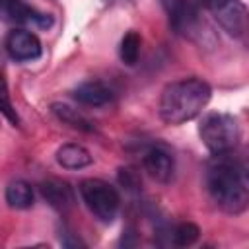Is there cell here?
<instances>
[{
	"label": "cell",
	"mask_w": 249,
	"mask_h": 249,
	"mask_svg": "<svg viewBox=\"0 0 249 249\" xmlns=\"http://www.w3.org/2000/svg\"><path fill=\"white\" fill-rule=\"evenodd\" d=\"M0 19L37 29H49L53 25V16L39 12L25 0H0Z\"/></svg>",
	"instance_id": "cell-7"
},
{
	"label": "cell",
	"mask_w": 249,
	"mask_h": 249,
	"mask_svg": "<svg viewBox=\"0 0 249 249\" xmlns=\"http://www.w3.org/2000/svg\"><path fill=\"white\" fill-rule=\"evenodd\" d=\"M78 191H80L84 204L93 214V218H97L103 224H111L117 218V212L121 206V196L111 183H107L103 179L89 177V179L80 181Z\"/></svg>",
	"instance_id": "cell-4"
},
{
	"label": "cell",
	"mask_w": 249,
	"mask_h": 249,
	"mask_svg": "<svg viewBox=\"0 0 249 249\" xmlns=\"http://www.w3.org/2000/svg\"><path fill=\"white\" fill-rule=\"evenodd\" d=\"M206 189L210 198L228 214H241L249 204V177L243 160L233 152L214 154L206 167Z\"/></svg>",
	"instance_id": "cell-1"
},
{
	"label": "cell",
	"mask_w": 249,
	"mask_h": 249,
	"mask_svg": "<svg viewBox=\"0 0 249 249\" xmlns=\"http://www.w3.org/2000/svg\"><path fill=\"white\" fill-rule=\"evenodd\" d=\"M0 113L14 124L18 126L19 124V117L14 109V103H12V97H10V89H8V84H6V78L0 70Z\"/></svg>",
	"instance_id": "cell-17"
},
{
	"label": "cell",
	"mask_w": 249,
	"mask_h": 249,
	"mask_svg": "<svg viewBox=\"0 0 249 249\" xmlns=\"http://www.w3.org/2000/svg\"><path fill=\"white\" fill-rule=\"evenodd\" d=\"M212 97V88L200 78H183L163 88L160 95V119L165 124H183L202 113Z\"/></svg>",
	"instance_id": "cell-2"
},
{
	"label": "cell",
	"mask_w": 249,
	"mask_h": 249,
	"mask_svg": "<svg viewBox=\"0 0 249 249\" xmlns=\"http://www.w3.org/2000/svg\"><path fill=\"white\" fill-rule=\"evenodd\" d=\"M160 4L165 10L169 25L173 27L175 33L202 43L204 21L200 19V12L195 2H191V0H160Z\"/></svg>",
	"instance_id": "cell-5"
},
{
	"label": "cell",
	"mask_w": 249,
	"mask_h": 249,
	"mask_svg": "<svg viewBox=\"0 0 249 249\" xmlns=\"http://www.w3.org/2000/svg\"><path fill=\"white\" fill-rule=\"evenodd\" d=\"M103 2H107V4H117V2H128V0H103Z\"/></svg>",
	"instance_id": "cell-18"
},
{
	"label": "cell",
	"mask_w": 249,
	"mask_h": 249,
	"mask_svg": "<svg viewBox=\"0 0 249 249\" xmlns=\"http://www.w3.org/2000/svg\"><path fill=\"white\" fill-rule=\"evenodd\" d=\"M72 97L78 103L88 105V107H103V105L113 101L115 93L107 84H103L99 80H88V82H82L80 86L74 88Z\"/></svg>",
	"instance_id": "cell-10"
},
{
	"label": "cell",
	"mask_w": 249,
	"mask_h": 249,
	"mask_svg": "<svg viewBox=\"0 0 249 249\" xmlns=\"http://www.w3.org/2000/svg\"><path fill=\"white\" fill-rule=\"evenodd\" d=\"M142 165L148 171V175L160 183H169L175 171V160L171 152L163 146H152L144 152Z\"/></svg>",
	"instance_id": "cell-9"
},
{
	"label": "cell",
	"mask_w": 249,
	"mask_h": 249,
	"mask_svg": "<svg viewBox=\"0 0 249 249\" xmlns=\"http://www.w3.org/2000/svg\"><path fill=\"white\" fill-rule=\"evenodd\" d=\"M198 136L212 154L233 152L241 140V126L233 115L208 113L198 123Z\"/></svg>",
	"instance_id": "cell-3"
},
{
	"label": "cell",
	"mask_w": 249,
	"mask_h": 249,
	"mask_svg": "<svg viewBox=\"0 0 249 249\" xmlns=\"http://www.w3.org/2000/svg\"><path fill=\"white\" fill-rule=\"evenodd\" d=\"M198 237H200V228L193 222H181L169 233V239L175 247H189V245L196 243Z\"/></svg>",
	"instance_id": "cell-16"
},
{
	"label": "cell",
	"mask_w": 249,
	"mask_h": 249,
	"mask_svg": "<svg viewBox=\"0 0 249 249\" xmlns=\"http://www.w3.org/2000/svg\"><path fill=\"white\" fill-rule=\"evenodd\" d=\"M140 47H142L140 33L134 31V29L126 31L124 37L121 39V45H119V56H121V60L126 66H134L138 62V56H140Z\"/></svg>",
	"instance_id": "cell-15"
},
{
	"label": "cell",
	"mask_w": 249,
	"mask_h": 249,
	"mask_svg": "<svg viewBox=\"0 0 249 249\" xmlns=\"http://www.w3.org/2000/svg\"><path fill=\"white\" fill-rule=\"evenodd\" d=\"M56 163L64 169H84L93 163V156L82 144L68 142L56 150Z\"/></svg>",
	"instance_id": "cell-12"
},
{
	"label": "cell",
	"mask_w": 249,
	"mask_h": 249,
	"mask_svg": "<svg viewBox=\"0 0 249 249\" xmlns=\"http://www.w3.org/2000/svg\"><path fill=\"white\" fill-rule=\"evenodd\" d=\"M6 202L10 208L25 210L33 206V189L27 181L16 179L6 187Z\"/></svg>",
	"instance_id": "cell-13"
},
{
	"label": "cell",
	"mask_w": 249,
	"mask_h": 249,
	"mask_svg": "<svg viewBox=\"0 0 249 249\" xmlns=\"http://www.w3.org/2000/svg\"><path fill=\"white\" fill-rule=\"evenodd\" d=\"M218 25L233 37H243L247 29V10L241 0H200Z\"/></svg>",
	"instance_id": "cell-6"
},
{
	"label": "cell",
	"mask_w": 249,
	"mask_h": 249,
	"mask_svg": "<svg viewBox=\"0 0 249 249\" xmlns=\"http://www.w3.org/2000/svg\"><path fill=\"white\" fill-rule=\"evenodd\" d=\"M8 54L14 60L27 62V60H37L43 54V45L39 37L31 29H14L6 35L4 43Z\"/></svg>",
	"instance_id": "cell-8"
},
{
	"label": "cell",
	"mask_w": 249,
	"mask_h": 249,
	"mask_svg": "<svg viewBox=\"0 0 249 249\" xmlns=\"http://www.w3.org/2000/svg\"><path fill=\"white\" fill-rule=\"evenodd\" d=\"M51 111L58 121H62L64 124H68V126H72L76 130H84V132H91L93 130L91 121H88L82 113H78V109H72L66 103H53Z\"/></svg>",
	"instance_id": "cell-14"
},
{
	"label": "cell",
	"mask_w": 249,
	"mask_h": 249,
	"mask_svg": "<svg viewBox=\"0 0 249 249\" xmlns=\"http://www.w3.org/2000/svg\"><path fill=\"white\" fill-rule=\"evenodd\" d=\"M39 191H41V196L58 212H66L68 208L74 206V200H76L74 198V191L62 179L51 177V179H47V181H43L39 185Z\"/></svg>",
	"instance_id": "cell-11"
}]
</instances>
